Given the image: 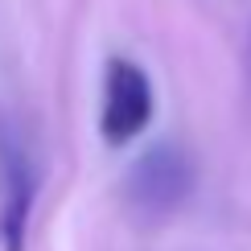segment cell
I'll use <instances>...</instances> for the list:
<instances>
[{"instance_id":"cell-2","label":"cell","mask_w":251,"mask_h":251,"mask_svg":"<svg viewBox=\"0 0 251 251\" xmlns=\"http://www.w3.org/2000/svg\"><path fill=\"white\" fill-rule=\"evenodd\" d=\"M152 120V82L136 62L111 58L107 78H103V140L107 144H128L136 132H144Z\"/></svg>"},{"instance_id":"cell-1","label":"cell","mask_w":251,"mask_h":251,"mask_svg":"<svg viewBox=\"0 0 251 251\" xmlns=\"http://www.w3.org/2000/svg\"><path fill=\"white\" fill-rule=\"evenodd\" d=\"M37 194V165L13 128H0V251H25V226Z\"/></svg>"},{"instance_id":"cell-3","label":"cell","mask_w":251,"mask_h":251,"mask_svg":"<svg viewBox=\"0 0 251 251\" xmlns=\"http://www.w3.org/2000/svg\"><path fill=\"white\" fill-rule=\"evenodd\" d=\"M190 181H194V173H190V161L181 156V149L161 144V149H149L132 165L128 194L140 210H169L190 194Z\"/></svg>"}]
</instances>
